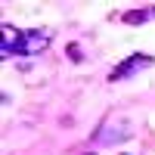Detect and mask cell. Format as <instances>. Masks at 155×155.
Instances as JSON below:
<instances>
[{
    "label": "cell",
    "mask_w": 155,
    "mask_h": 155,
    "mask_svg": "<svg viewBox=\"0 0 155 155\" xmlns=\"http://www.w3.org/2000/svg\"><path fill=\"white\" fill-rule=\"evenodd\" d=\"M53 41V31L50 28H31V31H22L16 47H12V56H37L44 53Z\"/></svg>",
    "instance_id": "6da1fadb"
},
{
    "label": "cell",
    "mask_w": 155,
    "mask_h": 155,
    "mask_svg": "<svg viewBox=\"0 0 155 155\" xmlns=\"http://www.w3.org/2000/svg\"><path fill=\"white\" fill-rule=\"evenodd\" d=\"M149 65H152V56H146V53H134V56H127L124 62H118V65L112 68L109 81H124V78H130V74H137L140 68H149Z\"/></svg>",
    "instance_id": "7a4b0ae2"
},
{
    "label": "cell",
    "mask_w": 155,
    "mask_h": 155,
    "mask_svg": "<svg viewBox=\"0 0 155 155\" xmlns=\"http://www.w3.org/2000/svg\"><path fill=\"white\" fill-rule=\"evenodd\" d=\"M124 124H127V121H124ZM124 124H112V121L99 124V127H96V134H93V140H96V143H102V146L124 143V140H130V137H134V127H127V130H118V127H124Z\"/></svg>",
    "instance_id": "3957f363"
},
{
    "label": "cell",
    "mask_w": 155,
    "mask_h": 155,
    "mask_svg": "<svg viewBox=\"0 0 155 155\" xmlns=\"http://www.w3.org/2000/svg\"><path fill=\"white\" fill-rule=\"evenodd\" d=\"M152 16V9H130V12H124V22L127 25H140V22H146Z\"/></svg>",
    "instance_id": "277c9868"
},
{
    "label": "cell",
    "mask_w": 155,
    "mask_h": 155,
    "mask_svg": "<svg viewBox=\"0 0 155 155\" xmlns=\"http://www.w3.org/2000/svg\"><path fill=\"white\" fill-rule=\"evenodd\" d=\"M68 56H71L74 62H78V59H81V50H78V44H71V47H68Z\"/></svg>",
    "instance_id": "5b68a950"
},
{
    "label": "cell",
    "mask_w": 155,
    "mask_h": 155,
    "mask_svg": "<svg viewBox=\"0 0 155 155\" xmlns=\"http://www.w3.org/2000/svg\"><path fill=\"white\" fill-rule=\"evenodd\" d=\"M152 12H155V9H152Z\"/></svg>",
    "instance_id": "8992f818"
}]
</instances>
